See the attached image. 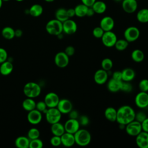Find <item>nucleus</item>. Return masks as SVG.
Instances as JSON below:
<instances>
[{"label":"nucleus","mask_w":148,"mask_h":148,"mask_svg":"<svg viewBox=\"0 0 148 148\" xmlns=\"http://www.w3.org/2000/svg\"><path fill=\"white\" fill-rule=\"evenodd\" d=\"M135 137L136 144L139 148H148V132L142 131Z\"/></svg>","instance_id":"a211bd4d"},{"label":"nucleus","mask_w":148,"mask_h":148,"mask_svg":"<svg viewBox=\"0 0 148 148\" xmlns=\"http://www.w3.org/2000/svg\"><path fill=\"white\" fill-rule=\"evenodd\" d=\"M116 1H120V0H116Z\"/></svg>","instance_id":"680f3d73"},{"label":"nucleus","mask_w":148,"mask_h":148,"mask_svg":"<svg viewBox=\"0 0 148 148\" xmlns=\"http://www.w3.org/2000/svg\"><path fill=\"white\" fill-rule=\"evenodd\" d=\"M138 87L140 91L147 92L148 91V79H142L139 83Z\"/></svg>","instance_id":"ea45409f"},{"label":"nucleus","mask_w":148,"mask_h":148,"mask_svg":"<svg viewBox=\"0 0 148 148\" xmlns=\"http://www.w3.org/2000/svg\"><path fill=\"white\" fill-rule=\"evenodd\" d=\"M14 33H15V37H17V38L21 37L23 35V31L20 29H17L15 30Z\"/></svg>","instance_id":"6e6d98bb"},{"label":"nucleus","mask_w":148,"mask_h":148,"mask_svg":"<svg viewBox=\"0 0 148 148\" xmlns=\"http://www.w3.org/2000/svg\"><path fill=\"white\" fill-rule=\"evenodd\" d=\"M135 113L134 109L130 105L121 106L117 110L116 122L126 125L135 120Z\"/></svg>","instance_id":"f257e3e1"},{"label":"nucleus","mask_w":148,"mask_h":148,"mask_svg":"<svg viewBox=\"0 0 148 148\" xmlns=\"http://www.w3.org/2000/svg\"><path fill=\"white\" fill-rule=\"evenodd\" d=\"M50 130L53 135L61 136L65 132V128L64 124L59 122L51 124Z\"/></svg>","instance_id":"b1692460"},{"label":"nucleus","mask_w":148,"mask_h":148,"mask_svg":"<svg viewBox=\"0 0 148 148\" xmlns=\"http://www.w3.org/2000/svg\"><path fill=\"white\" fill-rule=\"evenodd\" d=\"M57 108L62 114H68L73 109V104L70 100L64 98L60 99Z\"/></svg>","instance_id":"4468645a"},{"label":"nucleus","mask_w":148,"mask_h":148,"mask_svg":"<svg viewBox=\"0 0 148 148\" xmlns=\"http://www.w3.org/2000/svg\"><path fill=\"white\" fill-rule=\"evenodd\" d=\"M124 130L126 133L131 136H136L142 131L141 123L135 120L126 124Z\"/></svg>","instance_id":"423d86ee"},{"label":"nucleus","mask_w":148,"mask_h":148,"mask_svg":"<svg viewBox=\"0 0 148 148\" xmlns=\"http://www.w3.org/2000/svg\"><path fill=\"white\" fill-rule=\"evenodd\" d=\"M55 17L57 20L62 23L69 18L67 14V10L64 8L58 9L55 13Z\"/></svg>","instance_id":"473e14b6"},{"label":"nucleus","mask_w":148,"mask_h":148,"mask_svg":"<svg viewBox=\"0 0 148 148\" xmlns=\"http://www.w3.org/2000/svg\"><path fill=\"white\" fill-rule=\"evenodd\" d=\"M65 53L69 57H71L73 56L75 53V49L72 46H67L64 50Z\"/></svg>","instance_id":"de8ad7c7"},{"label":"nucleus","mask_w":148,"mask_h":148,"mask_svg":"<svg viewBox=\"0 0 148 148\" xmlns=\"http://www.w3.org/2000/svg\"><path fill=\"white\" fill-rule=\"evenodd\" d=\"M43 146V143L39 138L30 140L29 148H42Z\"/></svg>","instance_id":"58836bf2"},{"label":"nucleus","mask_w":148,"mask_h":148,"mask_svg":"<svg viewBox=\"0 0 148 148\" xmlns=\"http://www.w3.org/2000/svg\"><path fill=\"white\" fill-rule=\"evenodd\" d=\"M67 14L69 18H72L75 16V12L74 8H70L67 9Z\"/></svg>","instance_id":"864d4df0"},{"label":"nucleus","mask_w":148,"mask_h":148,"mask_svg":"<svg viewBox=\"0 0 148 148\" xmlns=\"http://www.w3.org/2000/svg\"><path fill=\"white\" fill-rule=\"evenodd\" d=\"M79 118V121L80 124V125L82 126H86L87 125L90 123V119L86 115H82Z\"/></svg>","instance_id":"a18cd8bd"},{"label":"nucleus","mask_w":148,"mask_h":148,"mask_svg":"<svg viewBox=\"0 0 148 148\" xmlns=\"http://www.w3.org/2000/svg\"><path fill=\"white\" fill-rule=\"evenodd\" d=\"M104 31L102 29V28L100 27H95L93 30H92V35L94 36V37H95V38L97 39H101L104 33Z\"/></svg>","instance_id":"a19ab883"},{"label":"nucleus","mask_w":148,"mask_h":148,"mask_svg":"<svg viewBox=\"0 0 148 148\" xmlns=\"http://www.w3.org/2000/svg\"><path fill=\"white\" fill-rule=\"evenodd\" d=\"M60 99L58 94L54 92H50L45 95L44 101L48 108H55L57 107Z\"/></svg>","instance_id":"ddd939ff"},{"label":"nucleus","mask_w":148,"mask_h":148,"mask_svg":"<svg viewBox=\"0 0 148 148\" xmlns=\"http://www.w3.org/2000/svg\"><path fill=\"white\" fill-rule=\"evenodd\" d=\"M15 30L10 27H5L2 30V36L6 39H12L15 37Z\"/></svg>","instance_id":"72a5a7b5"},{"label":"nucleus","mask_w":148,"mask_h":148,"mask_svg":"<svg viewBox=\"0 0 148 148\" xmlns=\"http://www.w3.org/2000/svg\"><path fill=\"white\" fill-rule=\"evenodd\" d=\"M132 60L135 62H140L143 61L145 58V54L142 50L140 49H135L134 50L131 54Z\"/></svg>","instance_id":"c85d7f7f"},{"label":"nucleus","mask_w":148,"mask_h":148,"mask_svg":"<svg viewBox=\"0 0 148 148\" xmlns=\"http://www.w3.org/2000/svg\"><path fill=\"white\" fill-rule=\"evenodd\" d=\"M47 108H48L44 101H40L37 103H36L35 109H36L40 112H44L45 113Z\"/></svg>","instance_id":"79ce46f5"},{"label":"nucleus","mask_w":148,"mask_h":148,"mask_svg":"<svg viewBox=\"0 0 148 148\" xmlns=\"http://www.w3.org/2000/svg\"><path fill=\"white\" fill-rule=\"evenodd\" d=\"M147 115L146 113H145L143 111H139L136 113H135V120L138 121L139 123H142L145 119H146Z\"/></svg>","instance_id":"c03bdc74"},{"label":"nucleus","mask_w":148,"mask_h":148,"mask_svg":"<svg viewBox=\"0 0 148 148\" xmlns=\"http://www.w3.org/2000/svg\"><path fill=\"white\" fill-rule=\"evenodd\" d=\"M30 139L24 136L17 137L14 142L15 145L18 148H28L29 146Z\"/></svg>","instance_id":"a878e982"},{"label":"nucleus","mask_w":148,"mask_h":148,"mask_svg":"<svg viewBox=\"0 0 148 148\" xmlns=\"http://www.w3.org/2000/svg\"><path fill=\"white\" fill-rule=\"evenodd\" d=\"M77 29V25L76 23L71 19L68 18L62 23V31L67 35H72L75 34Z\"/></svg>","instance_id":"f8f14e48"},{"label":"nucleus","mask_w":148,"mask_h":148,"mask_svg":"<svg viewBox=\"0 0 148 148\" xmlns=\"http://www.w3.org/2000/svg\"><path fill=\"white\" fill-rule=\"evenodd\" d=\"M122 81L117 80L113 79H110L107 82V88L112 92H117L121 90Z\"/></svg>","instance_id":"412c9836"},{"label":"nucleus","mask_w":148,"mask_h":148,"mask_svg":"<svg viewBox=\"0 0 148 148\" xmlns=\"http://www.w3.org/2000/svg\"><path fill=\"white\" fill-rule=\"evenodd\" d=\"M50 143L53 146L57 147L61 145V136L53 135L50 140Z\"/></svg>","instance_id":"37998d69"},{"label":"nucleus","mask_w":148,"mask_h":148,"mask_svg":"<svg viewBox=\"0 0 148 148\" xmlns=\"http://www.w3.org/2000/svg\"><path fill=\"white\" fill-rule=\"evenodd\" d=\"M46 30L50 35L58 36L63 32L62 23L56 18L50 20L46 25Z\"/></svg>","instance_id":"20e7f679"},{"label":"nucleus","mask_w":148,"mask_h":148,"mask_svg":"<svg viewBox=\"0 0 148 148\" xmlns=\"http://www.w3.org/2000/svg\"><path fill=\"white\" fill-rule=\"evenodd\" d=\"M102 44L106 47H112L114 46L117 38L114 32L112 31L104 32L101 38Z\"/></svg>","instance_id":"6e6552de"},{"label":"nucleus","mask_w":148,"mask_h":148,"mask_svg":"<svg viewBox=\"0 0 148 148\" xmlns=\"http://www.w3.org/2000/svg\"><path fill=\"white\" fill-rule=\"evenodd\" d=\"M22 107L26 111H31L36 108V102L33 98L27 97L22 102Z\"/></svg>","instance_id":"c756f323"},{"label":"nucleus","mask_w":148,"mask_h":148,"mask_svg":"<svg viewBox=\"0 0 148 148\" xmlns=\"http://www.w3.org/2000/svg\"><path fill=\"white\" fill-rule=\"evenodd\" d=\"M121 5L124 11L127 13H134L138 8L136 0H123Z\"/></svg>","instance_id":"6ab92c4d"},{"label":"nucleus","mask_w":148,"mask_h":148,"mask_svg":"<svg viewBox=\"0 0 148 148\" xmlns=\"http://www.w3.org/2000/svg\"><path fill=\"white\" fill-rule=\"evenodd\" d=\"M46 2H53L54 0H45Z\"/></svg>","instance_id":"13d9d810"},{"label":"nucleus","mask_w":148,"mask_h":148,"mask_svg":"<svg viewBox=\"0 0 148 148\" xmlns=\"http://www.w3.org/2000/svg\"><path fill=\"white\" fill-rule=\"evenodd\" d=\"M95 12V13L102 14L106 10V3L101 1H96L91 6Z\"/></svg>","instance_id":"bb28decb"},{"label":"nucleus","mask_w":148,"mask_h":148,"mask_svg":"<svg viewBox=\"0 0 148 148\" xmlns=\"http://www.w3.org/2000/svg\"><path fill=\"white\" fill-rule=\"evenodd\" d=\"M132 90H133V86L131 83V82L122 81L120 91H122L124 92L130 93L132 91Z\"/></svg>","instance_id":"4c0bfd02"},{"label":"nucleus","mask_w":148,"mask_h":148,"mask_svg":"<svg viewBox=\"0 0 148 148\" xmlns=\"http://www.w3.org/2000/svg\"><path fill=\"white\" fill-rule=\"evenodd\" d=\"M122 81L131 82L135 77V71L131 68H125L121 71Z\"/></svg>","instance_id":"4be33fe9"},{"label":"nucleus","mask_w":148,"mask_h":148,"mask_svg":"<svg viewBox=\"0 0 148 148\" xmlns=\"http://www.w3.org/2000/svg\"><path fill=\"white\" fill-rule=\"evenodd\" d=\"M136 19L141 23H148V9L143 8L139 10L136 14Z\"/></svg>","instance_id":"7c9ffc66"},{"label":"nucleus","mask_w":148,"mask_h":148,"mask_svg":"<svg viewBox=\"0 0 148 148\" xmlns=\"http://www.w3.org/2000/svg\"><path fill=\"white\" fill-rule=\"evenodd\" d=\"M88 7L83 3L76 5L74 9L75 12V16L78 17H83L86 16Z\"/></svg>","instance_id":"2f4dec72"},{"label":"nucleus","mask_w":148,"mask_h":148,"mask_svg":"<svg viewBox=\"0 0 148 148\" xmlns=\"http://www.w3.org/2000/svg\"><path fill=\"white\" fill-rule=\"evenodd\" d=\"M141 126H142V131L148 132V117L145 119L141 123Z\"/></svg>","instance_id":"3c124183"},{"label":"nucleus","mask_w":148,"mask_h":148,"mask_svg":"<svg viewBox=\"0 0 148 148\" xmlns=\"http://www.w3.org/2000/svg\"><path fill=\"white\" fill-rule=\"evenodd\" d=\"M82 3L84 4L88 7H91L93 3L96 1V0H81Z\"/></svg>","instance_id":"603ef678"},{"label":"nucleus","mask_w":148,"mask_h":148,"mask_svg":"<svg viewBox=\"0 0 148 148\" xmlns=\"http://www.w3.org/2000/svg\"><path fill=\"white\" fill-rule=\"evenodd\" d=\"M112 78L117 80L122 81V76H121V71H116L113 72L112 73Z\"/></svg>","instance_id":"09e8293b"},{"label":"nucleus","mask_w":148,"mask_h":148,"mask_svg":"<svg viewBox=\"0 0 148 148\" xmlns=\"http://www.w3.org/2000/svg\"><path fill=\"white\" fill-rule=\"evenodd\" d=\"M104 116L109 121L115 122L117 119V110L113 107L109 106L105 110Z\"/></svg>","instance_id":"393cba45"},{"label":"nucleus","mask_w":148,"mask_h":148,"mask_svg":"<svg viewBox=\"0 0 148 148\" xmlns=\"http://www.w3.org/2000/svg\"><path fill=\"white\" fill-rule=\"evenodd\" d=\"M42 112L36 109L29 111L27 114L28 121L31 124H38L42 121Z\"/></svg>","instance_id":"dca6fc26"},{"label":"nucleus","mask_w":148,"mask_h":148,"mask_svg":"<svg viewBox=\"0 0 148 148\" xmlns=\"http://www.w3.org/2000/svg\"><path fill=\"white\" fill-rule=\"evenodd\" d=\"M129 45V42L125 39H117L115 45L114 47L118 51H123L125 50Z\"/></svg>","instance_id":"f704fd0d"},{"label":"nucleus","mask_w":148,"mask_h":148,"mask_svg":"<svg viewBox=\"0 0 148 148\" xmlns=\"http://www.w3.org/2000/svg\"><path fill=\"white\" fill-rule=\"evenodd\" d=\"M23 92L27 97L34 98L40 95L41 88L40 86L35 82H28L23 87Z\"/></svg>","instance_id":"7ed1b4c3"},{"label":"nucleus","mask_w":148,"mask_h":148,"mask_svg":"<svg viewBox=\"0 0 148 148\" xmlns=\"http://www.w3.org/2000/svg\"><path fill=\"white\" fill-rule=\"evenodd\" d=\"M140 36V31L138 27L131 26L127 28L124 32V37L129 43L136 40Z\"/></svg>","instance_id":"0eeeda50"},{"label":"nucleus","mask_w":148,"mask_h":148,"mask_svg":"<svg viewBox=\"0 0 148 148\" xmlns=\"http://www.w3.org/2000/svg\"><path fill=\"white\" fill-rule=\"evenodd\" d=\"M99 26L105 32L112 31L114 27V21L110 16H105L101 20Z\"/></svg>","instance_id":"f3484780"},{"label":"nucleus","mask_w":148,"mask_h":148,"mask_svg":"<svg viewBox=\"0 0 148 148\" xmlns=\"http://www.w3.org/2000/svg\"><path fill=\"white\" fill-rule=\"evenodd\" d=\"M43 11V7L39 4H34L32 5L29 9V14L34 17L40 16Z\"/></svg>","instance_id":"cd10ccee"},{"label":"nucleus","mask_w":148,"mask_h":148,"mask_svg":"<svg viewBox=\"0 0 148 148\" xmlns=\"http://www.w3.org/2000/svg\"><path fill=\"white\" fill-rule=\"evenodd\" d=\"M95 14V12L93 10V9L91 7H88V9H87V16L88 17H91L94 14Z\"/></svg>","instance_id":"5fc2aeb1"},{"label":"nucleus","mask_w":148,"mask_h":148,"mask_svg":"<svg viewBox=\"0 0 148 148\" xmlns=\"http://www.w3.org/2000/svg\"><path fill=\"white\" fill-rule=\"evenodd\" d=\"M13 69V64L8 61L0 64V73L2 75L8 76L12 73Z\"/></svg>","instance_id":"5701e85b"},{"label":"nucleus","mask_w":148,"mask_h":148,"mask_svg":"<svg viewBox=\"0 0 148 148\" xmlns=\"http://www.w3.org/2000/svg\"><path fill=\"white\" fill-rule=\"evenodd\" d=\"M135 103L140 109H145L148 106L147 92H139L135 97Z\"/></svg>","instance_id":"1a4fd4ad"},{"label":"nucleus","mask_w":148,"mask_h":148,"mask_svg":"<svg viewBox=\"0 0 148 148\" xmlns=\"http://www.w3.org/2000/svg\"><path fill=\"white\" fill-rule=\"evenodd\" d=\"M7 58L8 53L6 50L2 47H0V64L6 61Z\"/></svg>","instance_id":"49530a36"},{"label":"nucleus","mask_w":148,"mask_h":148,"mask_svg":"<svg viewBox=\"0 0 148 148\" xmlns=\"http://www.w3.org/2000/svg\"><path fill=\"white\" fill-rule=\"evenodd\" d=\"M75 144L84 147L88 145L91 140L90 132L86 129H79L74 134Z\"/></svg>","instance_id":"f03ea898"},{"label":"nucleus","mask_w":148,"mask_h":148,"mask_svg":"<svg viewBox=\"0 0 148 148\" xmlns=\"http://www.w3.org/2000/svg\"><path fill=\"white\" fill-rule=\"evenodd\" d=\"M61 145L65 147H69L73 146L75 144V139L74 134L65 132L61 136Z\"/></svg>","instance_id":"aec40b11"},{"label":"nucleus","mask_w":148,"mask_h":148,"mask_svg":"<svg viewBox=\"0 0 148 148\" xmlns=\"http://www.w3.org/2000/svg\"><path fill=\"white\" fill-rule=\"evenodd\" d=\"M64 125L65 132L72 134H74L76 132H77L80 129V124L78 119L69 118L65 121Z\"/></svg>","instance_id":"9b49d317"},{"label":"nucleus","mask_w":148,"mask_h":148,"mask_svg":"<svg viewBox=\"0 0 148 148\" xmlns=\"http://www.w3.org/2000/svg\"><path fill=\"white\" fill-rule=\"evenodd\" d=\"M3 2V1L2 0H0V9L1 8V7H2V2Z\"/></svg>","instance_id":"4d7b16f0"},{"label":"nucleus","mask_w":148,"mask_h":148,"mask_svg":"<svg viewBox=\"0 0 148 148\" xmlns=\"http://www.w3.org/2000/svg\"><path fill=\"white\" fill-rule=\"evenodd\" d=\"M3 1H9V0H2Z\"/></svg>","instance_id":"052dcab7"},{"label":"nucleus","mask_w":148,"mask_h":148,"mask_svg":"<svg viewBox=\"0 0 148 148\" xmlns=\"http://www.w3.org/2000/svg\"><path fill=\"white\" fill-rule=\"evenodd\" d=\"M69 62V57L64 51L58 52L54 57V63L57 66L63 68L68 66Z\"/></svg>","instance_id":"9d476101"},{"label":"nucleus","mask_w":148,"mask_h":148,"mask_svg":"<svg viewBox=\"0 0 148 148\" xmlns=\"http://www.w3.org/2000/svg\"><path fill=\"white\" fill-rule=\"evenodd\" d=\"M46 121L50 124L59 122L62 117V113L59 110L55 108H49L45 113Z\"/></svg>","instance_id":"39448f33"},{"label":"nucleus","mask_w":148,"mask_h":148,"mask_svg":"<svg viewBox=\"0 0 148 148\" xmlns=\"http://www.w3.org/2000/svg\"><path fill=\"white\" fill-rule=\"evenodd\" d=\"M94 82L99 85H102L108 80V72L103 69H99L95 71L94 75Z\"/></svg>","instance_id":"2eb2a0df"},{"label":"nucleus","mask_w":148,"mask_h":148,"mask_svg":"<svg viewBox=\"0 0 148 148\" xmlns=\"http://www.w3.org/2000/svg\"><path fill=\"white\" fill-rule=\"evenodd\" d=\"M40 136V132L39 130L36 128H30L27 133V137L30 139H35L39 138Z\"/></svg>","instance_id":"e433bc0d"},{"label":"nucleus","mask_w":148,"mask_h":148,"mask_svg":"<svg viewBox=\"0 0 148 148\" xmlns=\"http://www.w3.org/2000/svg\"><path fill=\"white\" fill-rule=\"evenodd\" d=\"M16 1H18V2H21V1H24V0H16Z\"/></svg>","instance_id":"bf43d9fd"},{"label":"nucleus","mask_w":148,"mask_h":148,"mask_svg":"<svg viewBox=\"0 0 148 148\" xmlns=\"http://www.w3.org/2000/svg\"><path fill=\"white\" fill-rule=\"evenodd\" d=\"M113 66L112 60L109 58H105L101 61L102 69L108 72L110 71Z\"/></svg>","instance_id":"c9c22d12"},{"label":"nucleus","mask_w":148,"mask_h":148,"mask_svg":"<svg viewBox=\"0 0 148 148\" xmlns=\"http://www.w3.org/2000/svg\"><path fill=\"white\" fill-rule=\"evenodd\" d=\"M69 114V119H77L79 117V113L77 110L72 109L70 112L68 113Z\"/></svg>","instance_id":"8fccbe9b"}]
</instances>
